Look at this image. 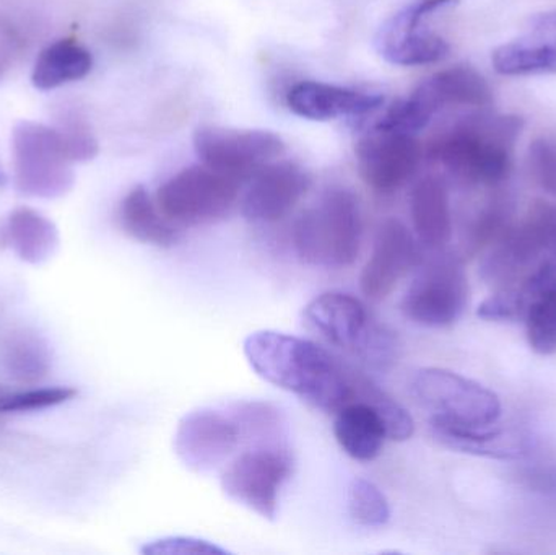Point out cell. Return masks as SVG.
I'll use <instances>...</instances> for the list:
<instances>
[{
    "mask_svg": "<svg viewBox=\"0 0 556 555\" xmlns=\"http://www.w3.org/2000/svg\"><path fill=\"white\" fill-rule=\"evenodd\" d=\"M3 241L25 263L42 264L58 250L59 231L41 212L20 207L7 217Z\"/></svg>",
    "mask_w": 556,
    "mask_h": 555,
    "instance_id": "22",
    "label": "cell"
},
{
    "mask_svg": "<svg viewBox=\"0 0 556 555\" xmlns=\"http://www.w3.org/2000/svg\"><path fill=\"white\" fill-rule=\"evenodd\" d=\"M346 502H349L350 518L359 527H384L391 518L388 497L375 482L368 479H353Z\"/></svg>",
    "mask_w": 556,
    "mask_h": 555,
    "instance_id": "29",
    "label": "cell"
},
{
    "mask_svg": "<svg viewBox=\"0 0 556 555\" xmlns=\"http://www.w3.org/2000/svg\"><path fill=\"white\" fill-rule=\"evenodd\" d=\"M410 393L430 411V419L467 429H489L502 417L500 398L489 388L444 368H421L412 378Z\"/></svg>",
    "mask_w": 556,
    "mask_h": 555,
    "instance_id": "5",
    "label": "cell"
},
{
    "mask_svg": "<svg viewBox=\"0 0 556 555\" xmlns=\"http://www.w3.org/2000/svg\"><path fill=\"white\" fill-rule=\"evenodd\" d=\"M303 323L327 344L355 352L368 328L369 316L356 297L324 292L304 306Z\"/></svg>",
    "mask_w": 556,
    "mask_h": 555,
    "instance_id": "17",
    "label": "cell"
},
{
    "mask_svg": "<svg viewBox=\"0 0 556 555\" xmlns=\"http://www.w3.org/2000/svg\"><path fill=\"white\" fill-rule=\"evenodd\" d=\"M355 153L363 181L376 191L392 192L417 173L424 150L414 134L375 127L356 143Z\"/></svg>",
    "mask_w": 556,
    "mask_h": 555,
    "instance_id": "13",
    "label": "cell"
},
{
    "mask_svg": "<svg viewBox=\"0 0 556 555\" xmlns=\"http://www.w3.org/2000/svg\"><path fill=\"white\" fill-rule=\"evenodd\" d=\"M12 150L15 186L22 194L55 199L71 191L74 162L61 129L22 121L13 129Z\"/></svg>",
    "mask_w": 556,
    "mask_h": 555,
    "instance_id": "4",
    "label": "cell"
},
{
    "mask_svg": "<svg viewBox=\"0 0 556 555\" xmlns=\"http://www.w3.org/2000/svg\"><path fill=\"white\" fill-rule=\"evenodd\" d=\"M528 308V302L521 292L515 287H506L486 299L479 306L477 315L489 321H519L525 319Z\"/></svg>",
    "mask_w": 556,
    "mask_h": 555,
    "instance_id": "33",
    "label": "cell"
},
{
    "mask_svg": "<svg viewBox=\"0 0 556 555\" xmlns=\"http://www.w3.org/2000/svg\"><path fill=\"white\" fill-rule=\"evenodd\" d=\"M77 391L74 388H35V390L3 393L0 396V414L31 413V411L49 409L74 400Z\"/></svg>",
    "mask_w": 556,
    "mask_h": 555,
    "instance_id": "31",
    "label": "cell"
},
{
    "mask_svg": "<svg viewBox=\"0 0 556 555\" xmlns=\"http://www.w3.org/2000/svg\"><path fill=\"white\" fill-rule=\"evenodd\" d=\"M241 442L240 427L231 414L195 409L179 420L173 449L186 468L207 475L227 465Z\"/></svg>",
    "mask_w": 556,
    "mask_h": 555,
    "instance_id": "12",
    "label": "cell"
},
{
    "mask_svg": "<svg viewBox=\"0 0 556 555\" xmlns=\"http://www.w3.org/2000/svg\"><path fill=\"white\" fill-rule=\"evenodd\" d=\"M368 403L375 407L381 416L388 432V439L392 442H407L415 432V422L408 411L399 404L391 394L378 387L366 375L355 374V400Z\"/></svg>",
    "mask_w": 556,
    "mask_h": 555,
    "instance_id": "26",
    "label": "cell"
},
{
    "mask_svg": "<svg viewBox=\"0 0 556 555\" xmlns=\"http://www.w3.org/2000/svg\"><path fill=\"white\" fill-rule=\"evenodd\" d=\"M251 179L241 211L247 220L256 224H274L287 217L311 185L307 173L293 162L269 163Z\"/></svg>",
    "mask_w": 556,
    "mask_h": 555,
    "instance_id": "15",
    "label": "cell"
},
{
    "mask_svg": "<svg viewBox=\"0 0 556 555\" xmlns=\"http://www.w3.org/2000/svg\"><path fill=\"white\" fill-rule=\"evenodd\" d=\"M243 352L257 377L314 409L336 414L355 400V368L316 342L266 329L248 336Z\"/></svg>",
    "mask_w": 556,
    "mask_h": 555,
    "instance_id": "1",
    "label": "cell"
},
{
    "mask_svg": "<svg viewBox=\"0 0 556 555\" xmlns=\"http://www.w3.org/2000/svg\"><path fill=\"white\" fill-rule=\"evenodd\" d=\"M355 354L368 362L371 367H389L399 357L397 336L384 326L368 325L362 341L356 345Z\"/></svg>",
    "mask_w": 556,
    "mask_h": 555,
    "instance_id": "32",
    "label": "cell"
},
{
    "mask_svg": "<svg viewBox=\"0 0 556 555\" xmlns=\"http://www.w3.org/2000/svg\"><path fill=\"white\" fill-rule=\"evenodd\" d=\"M287 104L296 116L304 119L332 121L337 117L371 113L384 104V97L306 80L300 81L288 91Z\"/></svg>",
    "mask_w": 556,
    "mask_h": 555,
    "instance_id": "18",
    "label": "cell"
},
{
    "mask_svg": "<svg viewBox=\"0 0 556 555\" xmlns=\"http://www.w3.org/2000/svg\"><path fill=\"white\" fill-rule=\"evenodd\" d=\"M362 238V211L349 189L327 191L319 204L300 215L293 228L298 257L326 269L352 266L358 260Z\"/></svg>",
    "mask_w": 556,
    "mask_h": 555,
    "instance_id": "3",
    "label": "cell"
},
{
    "mask_svg": "<svg viewBox=\"0 0 556 555\" xmlns=\"http://www.w3.org/2000/svg\"><path fill=\"white\" fill-rule=\"evenodd\" d=\"M529 163L535 179L556 194V143L539 139L529 149Z\"/></svg>",
    "mask_w": 556,
    "mask_h": 555,
    "instance_id": "35",
    "label": "cell"
},
{
    "mask_svg": "<svg viewBox=\"0 0 556 555\" xmlns=\"http://www.w3.org/2000/svg\"><path fill=\"white\" fill-rule=\"evenodd\" d=\"M119 224L124 234L152 247L173 248L181 240L179 231L160 212L150 192L140 185L130 189L121 202Z\"/></svg>",
    "mask_w": 556,
    "mask_h": 555,
    "instance_id": "23",
    "label": "cell"
},
{
    "mask_svg": "<svg viewBox=\"0 0 556 555\" xmlns=\"http://www.w3.org/2000/svg\"><path fill=\"white\" fill-rule=\"evenodd\" d=\"M469 280L457 257L441 256L415 277L402 299V313L425 328L456 325L469 305Z\"/></svg>",
    "mask_w": 556,
    "mask_h": 555,
    "instance_id": "9",
    "label": "cell"
},
{
    "mask_svg": "<svg viewBox=\"0 0 556 555\" xmlns=\"http://www.w3.org/2000/svg\"><path fill=\"white\" fill-rule=\"evenodd\" d=\"M376 48L386 61L395 65H404V67L443 61L450 54L451 49L446 39L441 38L437 33L424 31V29L397 33V35L378 33Z\"/></svg>",
    "mask_w": 556,
    "mask_h": 555,
    "instance_id": "25",
    "label": "cell"
},
{
    "mask_svg": "<svg viewBox=\"0 0 556 555\" xmlns=\"http://www.w3.org/2000/svg\"><path fill=\"white\" fill-rule=\"evenodd\" d=\"M410 215L418 240L431 250H441L453 237L450 192L443 179L427 176L412 189Z\"/></svg>",
    "mask_w": 556,
    "mask_h": 555,
    "instance_id": "21",
    "label": "cell"
},
{
    "mask_svg": "<svg viewBox=\"0 0 556 555\" xmlns=\"http://www.w3.org/2000/svg\"><path fill=\"white\" fill-rule=\"evenodd\" d=\"M433 439L440 445L467 455L492 459H519L529 453V440L516 429H467L430 419Z\"/></svg>",
    "mask_w": 556,
    "mask_h": 555,
    "instance_id": "19",
    "label": "cell"
},
{
    "mask_svg": "<svg viewBox=\"0 0 556 555\" xmlns=\"http://www.w3.org/2000/svg\"><path fill=\"white\" fill-rule=\"evenodd\" d=\"M492 64L506 77L556 74V10L532 16L522 35L493 51Z\"/></svg>",
    "mask_w": 556,
    "mask_h": 555,
    "instance_id": "16",
    "label": "cell"
},
{
    "mask_svg": "<svg viewBox=\"0 0 556 555\" xmlns=\"http://www.w3.org/2000/svg\"><path fill=\"white\" fill-rule=\"evenodd\" d=\"M3 364L10 377L20 383H36L51 370V354L41 338L23 332L10 339Z\"/></svg>",
    "mask_w": 556,
    "mask_h": 555,
    "instance_id": "27",
    "label": "cell"
},
{
    "mask_svg": "<svg viewBox=\"0 0 556 555\" xmlns=\"http://www.w3.org/2000/svg\"><path fill=\"white\" fill-rule=\"evenodd\" d=\"M140 553L146 555H225L228 554V551L222 550L211 541L191 537H172L147 543Z\"/></svg>",
    "mask_w": 556,
    "mask_h": 555,
    "instance_id": "34",
    "label": "cell"
},
{
    "mask_svg": "<svg viewBox=\"0 0 556 555\" xmlns=\"http://www.w3.org/2000/svg\"><path fill=\"white\" fill-rule=\"evenodd\" d=\"M194 149L205 166L241 182L280 156L285 143L269 130L205 126L195 130Z\"/></svg>",
    "mask_w": 556,
    "mask_h": 555,
    "instance_id": "11",
    "label": "cell"
},
{
    "mask_svg": "<svg viewBox=\"0 0 556 555\" xmlns=\"http://www.w3.org/2000/svg\"><path fill=\"white\" fill-rule=\"evenodd\" d=\"M333 436L350 458L362 463L375 462L389 440L378 411L363 401H352L337 411Z\"/></svg>",
    "mask_w": 556,
    "mask_h": 555,
    "instance_id": "20",
    "label": "cell"
},
{
    "mask_svg": "<svg viewBox=\"0 0 556 555\" xmlns=\"http://www.w3.org/2000/svg\"><path fill=\"white\" fill-rule=\"evenodd\" d=\"M493 103L485 78L470 65H454L418 85L414 93L395 101L394 116L407 133H418L446 106L485 108Z\"/></svg>",
    "mask_w": 556,
    "mask_h": 555,
    "instance_id": "10",
    "label": "cell"
},
{
    "mask_svg": "<svg viewBox=\"0 0 556 555\" xmlns=\"http://www.w3.org/2000/svg\"><path fill=\"white\" fill-rule=\"evenodd\" d=\"M230 414L240 427L241 440L257 445H285L283 417L270 404L238 403Z\"/></svg>",
    "mask_w": 556,
    "mask_h": 555,
    "instance_id": "28",
    "label": "cell"
},
{
    "mask_svg": "<svg viewBox=\"0 0 556 555\" xmlns=\"http://www.w3.org/2000/svg\"><path fill=\"white\" fill-rule=\"evenodd\" d=\"M240 181L205 165L189 166L156 191L160 212L172 224L199 227L224 220L240 194Z\"/></svg>",
    "mask_w": 556,
    "mask_h": 555,
    "instance_id": "6",
    "label": "cell"
},
{
    "mask_svg": "<svg viewBox=\"0 0 556 555\" xmlns=\"http://www.w3.org/2000/svg\"><path fill=\"white\" fill-rule=\"evenodd\" d=\"M3 393H5V390H2V388H0V396H2Z\"/></svg>",
    "mask_w": 556,
    "mask_h": 555,
    "instance_id": "37",
    "label": "cell"
},
{
    "mask_svg": "<svg viewBox=\"0 0 556 555\" xmlns=\"http://www.w3.org/2000/svg\"><path fill=\"white\" fill-rule=\"evenodd\" d=\"M522 127V117L511 114H472L440 134L428 156L463 181L498 185L511 172L513 150Z\"/></svg>",
    "mask_w": 556,
    "mask_h": 555,
    "instance_id": "2",
    "label": "cell"
},
{
    "mask_svg": "<svg viewBox=\"0 0 556 555\" xmlns=\"http://www.w3.org/2000/svg\"><path fill=\"white\" fill-rule=\"evenodd\" d=\"M293 472V458L285 445H257L228 463L222 491L264 520L276 521L281 485Z\"/></svg>",
    "mask_w": 556,
    "mask_h": 555,
    "instance_id": "8",
    "label": "cell"
},
{
    "mask_svg": "<svg viewBox=\"0 0 556 555\" xmlns=\"http://www.w3.org/2000/svg\"><path fill=\"white\" fill-rule=\"evenodd\" d=\"M5 185H7L5 173H3L2 169H0V186H5Z\"/></svg>",
    "mask_w": 556,
    "mask_h": 555,
    "instance_id": "36",
    "label": "cell"
},
{
    "mask_svg": "<svg viewBox=\"0 0 556 555\" xmlns=\"http://www.w3.org/2000/svg\"><path fill=\"white\" fill-rule=\"evenodd\" d=\"M420 260V248L404 222L388 218L378 228L371 256L359 274V290L371 302H382Z\"/></svg>",
    "mask_w": 556,
    "mask_h": 555,
    "instance_id": "14",
    "label": "cell"
},
{
    "mask_svg": "<svg viewBox=\"0 0 556 555\" xmlns=\"http://www.w3.org/2000/svg\"><path fill=\"white\" fill-rule=\"evenodd\" d=\"M525 321L532 351L541 355L556 354V290L535 297Z\"/></svg>",
    "mask_w": 556,
    "mask_h": 555,
    "instance_id": "30",
    "label": "cell"
},
{
    "mask_svg": "<svg viewBox=\"0 0 556 555\" xmlns=\"http://www.w3.org/2000/svg\"><path fill=\"white\" fill-rule=\"evenodd\" d=\"M556 243V205L538 202L518 227L503 231L482 264L483 279L500 289L521 283Z\"/></svg>",
    "mask_w": 556,
    "mask_h": 555,
    "instance_id": "7",
    "label": "cell"
},
{
    "mask_svg": "<svg viewBox=\"0 0 556 555\" xmlns=\"http://www.w3.org/2000/svg\"><path fill=\"white\" fill-rule=\"evenodd\" d=\"M93 68V55L74 39H58L46 46L33 65L31 84L36 90L51 91L81 80Z\"/></svg>",
    "mask_w": 556,
    "mask_h": 555,
    "instance_id": "24",
    "label": "cell"
}]
</instances>
